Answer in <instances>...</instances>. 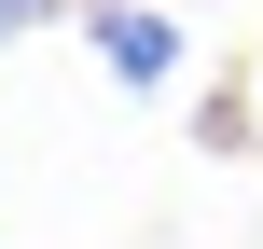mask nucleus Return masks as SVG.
I'll list each match as a JSON object with an SVG mask.
<instances>
[{"label": "nucleus", "mask_w": 263, "mask_h": 249, "mask_svg": "<svg viewBox=\"0 0 263 249\" xmlns=\"http://www.w3.org/2000/svg\"><path fill=\"white\" fill-rule=\"evenodd\" d=\"M28 14H55V0H0V28H28Z\"/></svg>", "instance_id": "obj_2"}, {"label": "nucleus", "mask_w": 263, "mask_h": 249, "mask_svg": "<svg viewBox=\"0 0 263 249\" xmlns=\"http://www.w3.org/2000/svg\"><path fill=\"white\" fill-rule=\"evenodd\" d=\"M97 69H111L125 97H166V69H180V28H166L153 0H97Z\"/></svg>", "instance_id": "obj_1"}]
</instances>
